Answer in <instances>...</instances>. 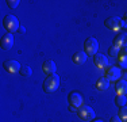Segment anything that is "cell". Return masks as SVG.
<instances>
[{
    "mask_svg": "<svg viewBox=\"0 0 127 122\" xmlns=\"http://www.w3.org/2000/svg\"><path fill=\"white\" fill-rule=\"evenodd\" d=\"M58 85H60V76L56 75V73L54 75H49L43 81V91L47 94L54 92L58 88Z\"/></svg>",
    "mask_w": 127,
    "mask_h": 122,
    "instance_id": "6da1fadb",
    "label": "cell"
},
{
    "mask_svg": "<svg viewBox=\"0 0 127 122\" xmlns=\"http://www.w3.org/2000/svg\"><path fill=\"white\" fill-rule=\"evenodd\" d=\"M3 26H4V29L7 30L8 33L12 34L14 31H18V30H19L20 23L14 15H5L4 19H3Z\"/></svg>",
    "mask_w": 127,
    "mask_h": 122,
    "instance_id": "7a4b0ae2",
    "label": "cell"
},
{
    "mask_svg": "<svg viewBox=\"0 0 127 122\" xmlns=\"http://www.w3.org/2000/svg\"><path fill=\"white\" fill-rule=\"evenodd\" d=\"M84 49H85V53L88 56H95L97 53L99 49V42L95 37H88V38L84 41Z\"/></svg>",
    "mask_w": 127,
    "mask_h": 122,
    "instance_id": "3957f363",
    "label": "cell"
},
{
    "mask_svg": "<svg viewBox=\"0 0 127 122\" xmlns=\"http://www.w3.org/2000/svg\"><path fill=\"white\" fill-rule=\"evenodd\" d=\"M77 115L83 121H92L95 118V111H93V109L91 106L83 105L77 109Z\"/></svg>",
    "mask_w": 127,
    "mask_h": 122,
    "instance_id": "277c9868",
    "label": "cell"
},
{
    "mask_svg": "<svg viewBox=\"0 0 127 122\" xmlns=\"http://www.w3.org/2000/svg\"><path fill=\"white\" fill-rule=\"evenodd\" d=\"M104 24L107 29L112 30V31H116V30L123 27V19L119 16H110L104 20Z\"/></svg>",
    "mask_w": 127,
    "mask_h": 122,
    "instance_id": "5b68a950",
    "label": "cell"
},
{
    "mask_svg": "<svg viewBox=\"0 0 127 122\" xmlns=\"http://www.w3.org/2000/svg\"><path fill=\"white\" fill-rule=\"evenodd\" d=\"M122 72H120L119 66H108L105 68V79H108L110 81H116L118 79H120Z\"/></svg>",
    "mask_w": 127,
    "mask_h": 122,
    "instance_id": "8992f818",
    "label": "cell"
},
{
    "mask_svg": "<svg viewBox=\"0 0 127 122\" xmlns=\"http://www.w3.org/2000/svg\"><path fill=\"white\" fill-rule=\"evenodd\" d=\"M3 68H4L8 73H16L22 69V66H20V64L16 60H5L4 62H3Z\"/></svg>",
    "mask_w": 127,
    "mask_h": 122,
    "instance_id": "52a82bcc",
    "label": "cell"
},
{
    "mask_svg": "<svg viewBox=\"0 0 127 122\" xmlns=\"http://www.w3.org/2000/svg\"><path fill=\"white\" fill-rule=\"evenodd\" d=\"M68 100H69V106H73L76 109L83 106V96L78 92H70L68 95Z\"/></svg>",
    "mask_w": 127,
    "mask_h": 122,
    "instance_id": "ba28073f",
    "label": "cell"
},
{
    "mask_svg": "<svg viewBox=\"0 0 127 122\" xmlns=\"http://www.w3.org/2000/svg\"><path fill=\"white\" fill-rule=\"evenodd\" d=\"M93 64L100 69H105L108 66V59L101 53H96L93 56Z\"/></svg>",
    "mask_w": 127,
    "mask_h": 122,
    "instance_id": "9c48e42d",
    "label": "cell"
},
{
    "mask_svg": "<svg viewBox=\"0 0 127 122\" xmlns=\"http://www.w3.org/2000/svg\"><path fill=\"white\" fill-rule=\"evenodd\" d=\"M0 45H1V49L4 50H10L14 45V35L11 33H7L1 37V41H0Z\"/></svg>",
    "mask_w": 127,
    "mask_h": 122,
    "instance_id": "30bf717a",
    "label": "cell"
},
{
    "mask_svg": "<svg viewBox=\"0 0 127 122\" xmlns=\"http://www.w3.org/2000/svg\"><path fill=\"white\" fill-rule=\"evenodd\" d=\"M114 46L123 49L127 48V33H119L116 37L114 38Z\"/></svg>",
    "mask_w": 127,
    "mask_h": 122,
    "instance_id": "8fae6325",
    "label": "cell"
},
{
    "mask_svg": "<svg viewBox=\"0 0 127 122\" xmlns=\"http://www.w3.org/2000/svg\"><path fill=\"white\" fill-rule=\"evenodd\" d=\"M56 69H57V66H56V62H54L53 60H46L42 64V71L46 73L47 76L54 75V73H56Z\"/></svg>",
    "mask_w": 127,
    "mask_h": 122,
    "instance_id": "7c38bea8",
    "label": "cell"
},
{
    "mask_svg": "<svg viewBox=\"0 0 127 122\" xmlns=\"http://www.w3.org/2000/svg\"><path fill=\"white\" fill-rule=\"evenodd\" d=\"M118 66L127 69V48L120 49L119 54H118Z\"/></svg>",
    "mask_w": 127,
    "mask_h": 122,
    "instance_id": "4fadbf2b",
    "label": "cell"
},
{
    "mask_svg": "<svg viewBox=\"0 0 127 122\" xmlns=\"http://www.w3.org/2000/svg\"><path fill=\"white\" fill-rule=\"evenodd\" d=\"M72 61H73L76 65H83V64H85L87 61V53H84V52H76V53L72 56Z\"/></svg>",
    "mask_w": 127,
    "mask_h": 122,
    "instance_id": "5bb4252c",
    "label": "cell"
},
{
    "mask_svg": "<svg viewBox=\"0 0 127 122\" xmlns=\"http://www.w3.org/2000/svg\"><path fill=\"white\" fill-rule=\"evenodd\" d=\"M115 91H116V95H126L127 94V81L118 80L115 83Z\"/></svg>",
    "mask_w": 127,
    "mask_h": 122,
    "instance_id": "9a60e30c",
    "label": "cell"
},
{
    "mask_svg": "<svg viewBox=\"0 0 127 122\" xmlns=\"http://www.w3.org/2000/svg\"><path fill=\"white\" fill-rule=\"evenodd\" d=\"M96 90H99V91H105L108 87H110V80L108 79H105V76L104 77H100V79H97L96 80Z\"/></svg>",
    "mask_w": 127,
    "mask_h": 122,
    "instance_id": "2e32d148",
    "label": "cell"
},
{
    "mask_svg": "<svg viewBox=\"0 0 127 122\" xmlns=\"http://www.w3.org/2000/svg\"><path fill=\"white\" fill-rule=\"evenodd\" d=\"M126 103H127L126 95H116V96H115V105H116V106L123 107V106H126Z\"/></svg>",
    "mask_w": 127,
    "mask_h": 122,
    "instance_id": "e0dca14e",
    "label": "cell"
},
{
    "mask_svg": "<svg viewBox=\"0 0 127 122\" xmlns=\"http://www.w3.org/2000/svg\"><path fill=\"white\" fill-rule=\"evenodd\" d=\"M19 75L23 76V77H30V76L32 75V69L30 68V66H22V69L19 71Z\"/></svg>",
    "mask_w": 127,
    "mask_h": 122,
    "instance_id": "ac0fdd59",
    "label": "cell"
},
{
    "mask_svg": "<svg viewBox=\"0 0 127 122\" xmlns=\"http://www.w3.org/2000/svg\"><path fill=\"white\" fill-rule=\"evenodd\" d=\"M119 117L123 122H127V106H123L119 110Z\"/></svg>",
    "mask_w": 127,
    "mask_h": 122,
    "instance_id": "d6986e66",
    "label": "cell"
},
{
    "mask_svg": "<svg viewBox=\"0 0 127 122\" xmlns=\"http://www.w3.org/2000/svg\"><path fill=\"white\" fill-rule=\"evenodd\" d=\"M119 52H120V49L116 48V46H114V45H112L110 49H108V54H110V56H112V57H118Z\"/></svg>",
    "mask_w": 127,
    "mask_h": 122,
    "instance_id": "ffe728a7",
    "label": "cell"
},
{
    "mask_svg": "<svg viewBox=\"0 0 127 122\" xmlns=\"http://www.w3.org/2000/svg\"><path fill=\"white\" fill-rule=\"evenodd\" d=\"M19 3H20L19 0H7V5L10 8H12V10L16 7H19Z\"/></svg>",
    "mask_w": 127,
    "mask_h": 122,
    "instance_id": "44dd1931",
    "label": "cell"
},
{
    "mask_svg": "<svg viewBox=\"0 0 127 122\" xmlns=\"http://www.w3.org/2000/svg\"><path fill=\"white\" fill-rule=\"evenodd\" d=\"M110 122H123V121L120 120V117H119V115H114V117H111Z\"/></svg>",
    "mask_w": 127,
    "mask_h": 122,
    "instance_id": "7402d4cb",
    "label": "cell"
},
{
    "mask_svg": "<svg viewBox=\"0 0 127 122\" xmlns=\"http://www.w3.org/2000/svg\"><path fill=\"white\" fill-rule=\"evenodd\" d=\"M18 31H19V34H25L26 33V29H25V26H22V24H20V27H19V30H18Z\"/></svg>",
    "mask_w": 127,
    "mask_h": 122,
    "instance_id": "603a6c76",
    "label": "cell"
},
{
    "mask_svg": "<svg viewBox=\"0 0 127 122\" xmlns=\"http://www.w3.org/2000/svg\"><path fill=\"white\" fill-rule=\"evenodd\" d=\"M123 27H127V12L125 14V19H123Z\"/></svg>",
    "mask_w": 127,
    "mask_h": 122,
    "instance_id": "cb8c5ba5",
    "label": "cell"
},
{
    "mask_svg": "<svg viewBox=\"0 0 127 122\" xmlns=\"http://www.w3.org/2000/svg\"><path fill=\"white\" fill-rule=\"evenodd\" d=\"M69 110H70L72 113H77V109H76V107H73V106H69Z\"/></svg>",
    "mask_w": 127,
    "mask_h": 122,
    "instance_id": "d4e9b609",
    "label": "cell"
},
{
    "mask_svg": "<svg viewBox=\"0 0 127 122\" xmlns=\"http://www.w3.org/2000/svg\"><path fill=\"white\" fill-rule=\"evenodd\" d=\"M91 122H104V121H101V120H92Z\"/></svg>",
    "mask_w": 127,
    "mask_h": 122,
    "instance_id": "484cf974",
    "label": "cell"
}]
</instances>
